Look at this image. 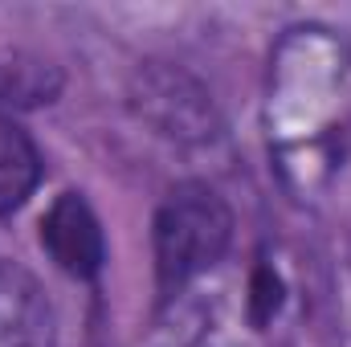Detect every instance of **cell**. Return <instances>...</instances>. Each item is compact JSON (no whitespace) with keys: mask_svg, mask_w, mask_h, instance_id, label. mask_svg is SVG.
Returning a JSON list of instances; mask_svg holds the SVG:
<instances>
[{"mask_svg":"<svg viewBox=\"0 0 351 347\" xmlns=\"http://www.w3.org/2000/svg\"><path fill=\"white\" fill-rule=\"evenodd\" d=\"M233 241V213L208 184H176L156 213V278L160 294L200 278L225 258Z\"/></svg>","mask_w":351,"mask_h":347,"instance_id":"cell-1","label":"cell"},{"mask_svg":"<svg viewBox=\"0 0 351 347\" xmlns=\"http://www.w3.org/2000/svg\"><path fill=\"white\" fill-rule=\"evenodd\" d=\"M41 246L70 278H94L102 270V261H106L102 225L82 192H62L49 204V213L41 221Z\"/></svg>","mask_w":351,"mask_h":347,"instance_id":"cell-2","label":"cell"},{"mask_svg":"<svg viewBox=\"0 0 351 347\" xmlns=\"http://www.w3.org/2000/svg\"><path fill=\"white\" fill-rule=\"evenodd\" d=\"M0 347H58V315L41 282L0 258Z\"/></svg>","mask_w":351,"mask_h":347,"instance_id":"cell-3","label":"cell"},{"mask_svg":"<svg viewBox=\"0 0 351 347\" xmlns=\"http://www.w3.org/2000/svg\"><path fill=\"white\" fill-rule=\"evenodd\" d=\"M37 184H41L37 143L29 139V131L21 123H12L8 115H0V213L21 208L33 196Z\"/></svg>","mask_w":351,"mask_h":347,"instance_id":"cell-4","label":"cell"},{"mask_svg":"<svg viewBox=\"0 0 351 347\" xmlns=\"http://www.w3.org/2000/svg\"><path fill=\"white\" fill-rule=\"evenodd\" d=\"M62 90V74L41 62V58H0V106H37V102H53V94Z\"/></svg>","mask_w":351,"mask_h":347,"instance_id":"cell-5","label":"cell"}]
</instances>
